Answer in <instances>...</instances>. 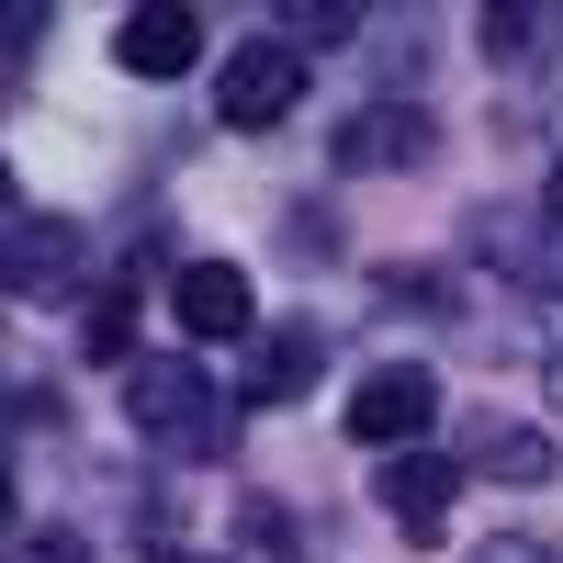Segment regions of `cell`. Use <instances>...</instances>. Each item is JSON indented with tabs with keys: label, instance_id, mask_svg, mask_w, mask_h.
Returning a JSON list of instances; mask_svg holds the SVG:
<instances>
[{
	"label": "cell",
	"instance_id": "obj_18",
	"mask_svg": "<svg viewBox=\"0 0 563 563\" xmlns=\"http://www.w3.org/2000/svg\"><path fill=\"white\" fill-rule=\"evenodd\" d=\"M552 406H563V350H552Z\"/></svg>",
	"mask_w": 563,
	"mask_h": 563
},
{
	"label": "cell",
	"instance_id": "obj_5",
	"mask_svg": "<svg viewBox=\"0 0 563 563\" xmlns=\"http://www.w3.org/2000/svg\"><path fill=\"white\" fill-rule=\"evenodd\" d=\"M192 57H203V23L180 12V0H147V12L113 23V68H124V79H180Z\"/></svg>",
	"mask_w": 563,
	"mask_h": 563
},
{
	"label": "cell",
	"instance_id": "obj_15",
	"mask_svg": "<svg viewBox=\"0 0 563 563\" xmlns=\"http://www.w3.org/2000/svg\"><path fill=\"white\" fill-rule=\"evenodd\" d=\"M474 563H563V552H552V541H519V530H507V541H485Z\"/></svg>",
	"mask_w": 563,
	"mask_h": 563
},
{
	"label": "cell",
	"instance_id": "obj_6",
	"mask_svg": "<svg viewBox=\"0 0 563 563\" xmlns=\"http://www.w3.org/2000/svg\"><path fill=\"white\" fill-rule=\"evenodd\" d=\"M440 147V124L417 113V102H372L339 124V169H406V158H429Z\"/></svg>",
	"mask_w": 563,
	"mask_h": 563
},
{
	"label": "cell",
	"instance_id": "obj_11",
	"mask_svg": "<svg viewBox=\"0 0 563 563\" xmlns=\"http://www.w3.org/2000/svg\"><path fill=\"white\" fill-rule=\"evenodd\" d=\"M485 249L507 260V282H541V294H563V249H541V238H519L507 214H485Z\"/></svg>",
	"mask_w": 563,
	"mask_h": 563
},
{
	"label": "cell",
	"instance_id": "obj_2",
	"mask_svg": "<svg viewBox=\"0 0 563 563\" xmlns=\"http://www.w3.org/2000/svg\"><path fill=\"white\" fill-rule=\"evenodd\" d=\"M294 102H305V45H282V34L238 45L225 79H214V124H238V135H271Z\"/></svg>",
	"mask_w": 563,
	"mask_h": 563
},
{
	"label": "cell",
	"instance_id": "obj_7",
	"mask_svg": "<svg viewBox=\"0 0 563 563\" xmlns=\"http://www.w3.org/2000/svg\"><path fill=\"white\" fill-rule=\"evenodd\" d=\"M451 496H462V462H440V451H395V462H384V519H395V530L429 541V530L451 519Z\"/></svg>",
	"mask_w": 563,
	"mask_h": 563
},
{
	"label": "cell",
	"instance_id": "obj_8",
	"mask_svg": "<svg viewBox=\"0 0 563 563\" xmlns=\"http://www.w3.org/2000/svg\"><path fill=\"white\" fill-rule=\"evenodd\" d=\"M79 271V238L57 214H12V294L23 305H57V282Z\"/></svg>",
	"mask_w": 563,
	"mask_h": 563
},
{
	"label": "cell",
	"instance_id": "obj_4",
	"mask_svg": "<svg viewBox=\"0 0 563 563\" xmlns=\"http://www.w3.org/2000/svg\"><path fill=\"white\" fill-rule=\"evenodd\" d=\"M169 316H180V339H249L260 294H249V271H238V260H192V271L169 282Z\"/></svg>",
	"mask_w": 563,
	"mask_h": 563
},
{
	"label": "cell",
	"instance_id": "obj_14",
	"mask_svg": "<svg viewBox=\"0 0 563 563\" xmlns=\"http://www.w3.org/2000/svg\"><path fill=\"white\" fill-rule=\"evenodd\" d=\"M294 34H305V45H350V0H305Z\"/></svg>",
	"mask_w": 563,
	"mask_h": 563
},
{
	"label": "cell",
	"instance_id": "obj_17",
	"mask_svg": "<svg viewBox=\"0 0 563 563\" xmlns=\"http://www.w3.org/2000/svg\"><path fill=\"white\" fill-rule=\"evenodd\" d=\"M158 563H214V552H180V541H169V552H158Z\"/></svg>",
	"mask_w": 563,
	"mask_h": 563
},
{
	"label": "cell",
	"instance_id": "obj_16",
	"mask_svg": "<svg viewBox=\"0 0 563 563\" xmlns=\"http://www.w3.org/2000/svg\"><path fill=\"white\" fill-rule=\"evenodd\" d=\"M541 203H552V225H563V158H552V180H541Z\"/></svg>",
	"mask_w": 563,
	"mask_h": 563
},
{
	"label": "cell",
	"instance_id": "obj_13",
	"mask_svg": "<svg viewBox=\"0 0 563 563\" xmlns=\"http://www.w3.org/2000/svg\"><path fill=\"white\" fill-rule=\"evenodd\" d=\"M12 563H102V552L68 541V530H23V541H12Z\"/></svg>",
	"mask_w": 563,
	"mask_h": 563
},
{
	"label": "cell",
	"instance_id": "obj_10",
	"mask_svg": "<svg viewBox=\"0 0 563 563\" xmlns=\"http://www.w3.org/2000/svg\"><path fill=\"white\" fill-rule=\"evenodd\" d=\"M305 384H316V327H271V339L249 350V395L260 406H294Z\"/></svg>",
	"mask_w": 563,
	"mask_h": 563
},
{
	"label": "cell",
	"instance_id": "obj_3",
	"mask_svg": "<svg viewBox=\"0 0 563 563\" xmlns=\"http://www.w3.org/2000/svg\"><path fill=\"white\" fill-rule=\"evenodd\" d=\"M429 417H440L429 361H384V372L350 395V440H361V451H406V440H429Z\"/></svg>",
	"mask_w": 563,
	"mask_h": 563
},
{
	"label": "cell",
	"instance_id": "obj_9",
	"mask_svg": "<svg viewBox=\"0 0 563 563\" xmlns=\"http://www.w3.org/2000/svg\"><path fill=\"white\" fill-rule=\"evenodd\" d=\"M462 451H474V474H496V485H552V440L519 429V417H474Z\"/></svg>",
	"mask_w": 563,
	"mask_h": 563
},
{
	"label": "cell",
	"instance_id": "obj_12",
	"mask_svg": "<svg viewBox=\"0 0 563 563\" xmlns=\"http://www.w3.org/2000/svg\"><path fill=\"white\" fill-rule=\"evenodd\" d=\"M552 34H563V23H541V12H485V57H496V68H519V57H541Z\"/></svg>",
	"mask_w": 563,
	"mask_h": 563
},
{
	"label": "cell",
	"instance_id": "obj_1",
	"mask_svg": "<svg viewBox=\"0 0 563 563\" xmlns=\"http://www.w3.org/2000/svg\"><path fill=\"white\" fill-rule=\"evenodd\" d=\"M124 406H135V429H147L158 451H180V462H214V451H225V429H238V406H225L192 361H135Z\"/></svg>",
	"mask_w": 563,
	"mask_h": 563
}]
</instances>
